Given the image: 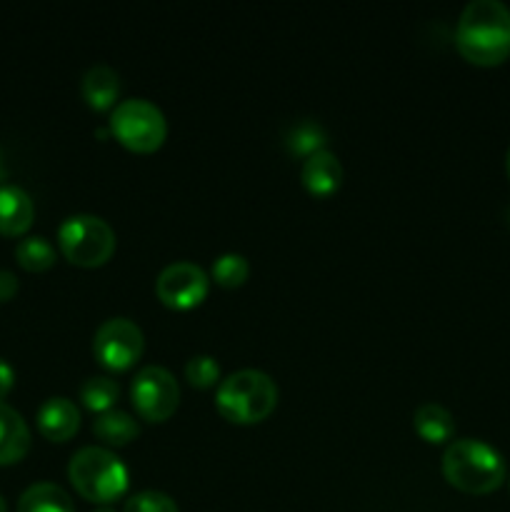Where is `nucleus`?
I'll use <instances>...</instances> for the list:
<instances>
[{"mask_svg": "<svg viewBox=\"0 0 510 512\" xmlns=\"http://www.w3.org/2000/svg\"><path fill=\"white\" fill-rule=\"evenodd\" d=\"M18 512H75L73 500L60 485L35 483L20 495Z\"/></svg>", "mask_w": 510, "mask_h": 512, "instance_id": "nucleus-16", "label": "nucleus"}, {"mask_svg": "<svg viewBox=\"0 0 510 512\" xmlns=\"http://www.w3.org/2000/svg\"><path fill=\"white\" fill-rule=\"evenodd\" d=\"M130 400L143 420L165 423L178 410L180 388L168 370L160 365H148L135 373L130 383Z\"/></svg>", "mask_w": 510, "mask_h": 512, "instance_id": "nucleus-7", "label": "nucleus"}, {"mask_svg": "<svg viewBox=\"0 0 510 512\" xmlns=\"http://www.w3.org/2000/svg\"><path fill=\"white\" fill-rule=\"evenodd\" d=\"M505 165H508V175H510V150H508V160H505Z\"/></svg>", "mask_w": 510, "mask_h": 512, "instance_id": "nucleus-29", "label": "nucleus"}, {"mask_svg": "<svg viewBox=\"0 0 510 512\" xmlns=\"http://www.w3.org/2000/svg\"><path fill=\"white\" fill-rule=\"evenodd\" d=\"M120 83L118 73L108 65H93L88 73L83 75V98L93 110H108L113 108L118 100Z\"/></svg>", "mask_w": 510, "mask_h": 512, "instance_id": "nucleus-14", "label": "nucleus"}, {"mask_svg": "<svg viewBox=\"0 0 510 512\" xmlns=\"http://www.w3.org/2000/svg\"><path fill=\"white\" fill-rule=\"evenodd\" d=\"M145 348L143 330L128 318H110L95 330L93 353L103 368L113 373L133 368Z\"/></svg>", "mask_w": 510, "mask_h": 512, "instance_id": "nucleus-8", "label": "nucleus"}, {"mask_svg": "<svg viewBox=\"0 0 510 512\" xmlns=\"http://www.w3.org/2000/svg\"><path fill=\"white\" fill-rule=\"evenodd\" d=\"M508 490H510V478H508Z\"/></svg>", "mask_w": 510, "mask_h": 512, "instance_id": "nucleus-30", "label": "nucleus"}, {"mask_svg": "<svg viewBox=\"0 0 510 512\" xmlns=\"http://www.w3.org/2000/svg\"><path fill=\"white\" fill-rule=\"evenodd\" d=\"M155 295L170 310H190L208 295V275L193 263H173L155 280Z\"/></svg>", "mask_w": 510, "mask_h": 512, "instance_id": "nucleus-9", "label": "nucleus"}, {"mask_svg": "<svg viewBox=\"0 0 510 512\" xmlns=\"http://www.w3.org/2000/svg\"><path fill=\"white\" fill-rule=\"evenodd\" d=\"M248 275V260L238 253H225L213 263V280L223 288H240L248 280Z\"/></svg>", "mask_w": 510, "mask_h": 512, "instance_id": "nucleus-21", "label": "nucleus"}, {"mask_svg": "<svg viewBox=\"0 0 510 512\" xmlns=\"http://www.w3.org/2000/svg\"><path fill=\"white\" fill-rule=\"evenodd\" d=\"M455 48L468 63L493 68L510 58V10L500 0H473L460 13Z\"/></svg>", "mask_w": 510, "mask_h": 512, "instance_id": "nucleus-1", "label": "nucleus"}, {"mask_svg": "<svg viewBox=\"0 0 510 512\" xmlns=\"http://www.w3.org/2000/svg\"><path fill=\"white\" fill-rule=\"evenodd\" d=\"M110 130L128 150L153 153L165 143L168 123L158 105L145 98H128L120 100L110 113Z\"/></svg>", "mask_w": 510, "mask_h": 512, "instance_id": "nucleus-5", "label": "nucleus"}, {"mask_svg": "<svg viewBox=\"0 0 510 512\" xmlns=\"http://www.w3.org/2000/svg\"><path fill=\"white\" fill-rule=\"evenodd\" d=\"M58 245L70 263L98 268L115 253V233L98 215H70L60 223Z\"/></svg>", "mask_w": 510, "mask_h": 512, "instance_id": "nucleus-6", "label": "nucleus"}, {"mask_svg": "<svg viewBox=\"0 0 510 512\" xmlns=\"http://www.w3.org/2000/svg\"><path fill=\"white\" fill-rule=\"evenodd\" d=\"M33 200L18 185H0V233L23 235L33 223Z\"/></svg>", "mask_w": 510, "mask_h": 512, "instance_id": "nucleus-12", "label": "nucleus"}, {"mask_svg": "<svg viewBox=\"0 0 510 512\" xmlns=\"http://www.w3.org/2000/svg\"><path fill=\"white\" fill-rule=\"evenodd\" d=\"M443 475L463 493L488 495L505 483V460L483 440H453L443 453Z\"/></svg>", "mask_w": 510, "mask_h": 512, "instance_id": "nucleus-2", "label": "nucleus"}, {"mask_svg": "<svg viewBox=\"0 0 510 512\" xmlns=\"http://www.w3.org/2000/svg\"><path fill=\"white\" fill-rule=\"evenodd\" d=\"M15 293H18V278H15L10 270L0 268V303H8V300H13Z\"/></svg>", "mask_w": 510, "mask_h": 512, "instance_id": "nucleus-24", "label": "nucleus"}, {"mask_svg": "<svg viewBox=\"0 0 510 512\" xmlns=\"http://www.w3.org/2000/svg\"><path fill=\"white\" fill-rule=\"evenodd\" d=\"M185 378H188V383L193 388H213L220 378V368L215 363V358H210V355H193L188 360V365H185Z\"/></svg>", "mask_w": 510, "mask_h": 512, "instance_id": "nucleus-22", "label": "nucleus"}, {"mask_svg": "<svg viewBox=\"0 0 510 512\" xmlns=\"http://www.w3.org/2000/svg\"><path fill=\"white\" fill-rule=\"evenodd\" d=\"M0 512H8V505H5L3 495H0Z\"/></svg>", "mask_w": 510, "mask_h": 512, "instance_id": "nucleus-27", "label": "nucleus"}, {"mask_svg": "<svg viewBox=\"0 0 510 512\" xmlns=\"http://www.w3.org/2000/svg\"><path fill=\"white\" fill-rule=\"evenodd\" d=\"M118 395H120V388L115 380L110 378H103V375H98V378H88L83 385H80V400H83L85 408L90 410V413H108V410H113V405L118 403Z\"/></svg>", "mask_w": 510, "mask_h": 512, "instance_id": "nucleus-19", "label": "nucleus"}, {"mask_svg": "<svg viewBox=\"0 0 510 512\" xmlns=\"http://www.w3.org/2000/svg\"><path fill=\"white\" fill-rule=\"evenodd\" d=\"M5 175H8V168H5V155L3 148H0V180H5Z\"/></svg>", "mask_w": 510, "mask_h": 512, "instance_id": "nucleus-26", "label": "nucleus"}, {"mask_svg": "<svg viewBox=\"0 0 510 512\" xmlns=\"http://www.w3.org/2000/svg\"><path fill=\"white\" fill-rule=\"evenodd\" d=\"M413 428L425 443H445V440L453 438L455 433V420L450 415V410H445L438 403H423L413 413Z\"/></svg>", "mask_w": 510, "mask_h": 512, "instance_id": "nucleus-15", "label": "nucleus"}, {"mask_svg": "<svg viewBox=\"0 0 510 512\" xmlns=\"http://www.w3.org/2000/svg\"><path fill=\"white\" fill-rule=\"evenodd\" d=\"M13 385H15L13 365H10L5 358H0V403H3L5 395H8L10 390H13Z\"/></svg>", "mask_w": 510, "mask_h": 512, "instance_id": "nucleus-25", "label": "nucleus"}, {"mask_svg": "<svg viewBox=\"0 0 510 512\" xmlns=\"http://www.w3.org/2000/svg\"><path fill=\"white\" fill-rule=\"evenodd\" d=\"M325 143H328V135L315 120H300L290 128L288 138H285L290 153L300 155V158H310V155L320 153V150H325Z\"/></svg>", "mask_w": 510, "mask_h": 512, "instance_id": "nucleus-18", "label": "nucleus"}, {"mask_svg": "<svg viewBox=\"0 0 510 512\" xmlns=\"http://www.w3.org/2000/svg\"><path fill=\"white\" fill-rule=\"evenodd\" d=\"M30 448V430L23 415L0 403V465L18 463Z\"/></svg>", "mask_w": 510, "mask_h": 512, "instance_id": "nucleus-13", "label": "nucleus"}, {"mask_svg": "<svg viewBox=\"0 0 510 512\" xmlns=\"http://www.w3.org/2000/svg\"><path fill=\"white\" fill-rule=\"evenodd\" d=\"M95 438L103 440L105 445L113 448H123V445L133 443L140 435V425L135 423L133 415L123 413V410H108V413L98 415L93 423Z\"/></svg>", "mask_w": 510, "mask_h": 512, "instance_id": "nucleus-17", "label": "nucleus"}, {"mask_svg": "<svg viewBox=\"0 0 510 512\" xmlns=\"http://www.w3.org/2000/svg\"><path fill=\"white\" fill-rule=\"evenodd\" d=\"M340 183H343V165L330 150H320V153L305 158L303 185L308 193L325 198V195H333Z\"/></svg>", "mask_w": 510, "mask_h": 512, "instance_id": "nucleus-11", "label": "nucleus"}, {"mask_svg": "<svg viewBox=\"0 0 510 512\" xmlns=\"http://www.w3.org/2000/svg\"><path fill=\"white\" fill-rule=\"evenodd\" d=\"M38 428L53 443H65L80 428V410L68 398H48L38 410Z\"/></svg>", "mask_w": 510, "mask_h": 512, "instance_id": "nucleus-10", "label": "nucleus"}, {"mask_svg": "<svg viewBox=\"0 0 510 512\" xmlns=\"http://www.w3.org/2000/svg\"><path fill=\"white\" fill-rule=\"evenodd\" d=\"M15 258H18V263L23 265L25 270L40 273V270H48L50 265L55 263V250L53 245L45 238H40V235H28V238L20 240L18 248H15Z\"/></svg>", "mask_w": 510, "mask_h": 512, "instance_id": "nucleus-20", "label": "nucleus"}, {"mask_svg": "<svg viewBox=\"0 0 510 512\" xmlns=\"http://www.w3.org/2000/svg\"><path fill=\"white\" fill-rule=\"evenodd\" d=\"M95 512H115V510H113V508H108V505H100V508L95 510Z\"/></svg>", "mask_w": 510, "mask_h": 512, "instance_id": "nucleus-28", "label": "nucleus"}, {"mask_svg": "<svg viewBox=\"0 0 510 512\" xmlns=\"http://www.w3.org/2000/svg\"><path fill=\"white\" fill-rule=\"evenodd\" d=\"M68 478L85 500L110 505L128 490V468L115 453L105 448H80L70 458Z\"/></svg>", "mask_w": 510, "mask_h": 512, "instance_id": "nucleus-4", "label": "nucleus"}, {"mask_svg": "<svg viewBox=\"0 0 510 512\" xmlns=\"http://www.w3.org/2000/svg\"><path fill=\"white\" fill-rule=\"evenodd\" d=\"M123 512H178V505L170 495L158 490H143V493L130 495Z\"/></svg>", "mask_w": 510, "mask_h": 512, "instance_id": "nucleus-23", "label": "nucleus"}, {"mask_svg": "<svg viewBox=\"0 0 510 512\" xmlns=\"http://www.w3.org/2000/svg\"><path fill=\"white\" fill-rule=\"evenodd\" d=\"M278 405V388L260 370H238L218 385L215 408L225 420L238 425L260 423Z\"/></svg>", "mask_w": 510, "mask_h": 512, "instance_id": "nucleus-3", "label": "nucleus"}]
</instances>
